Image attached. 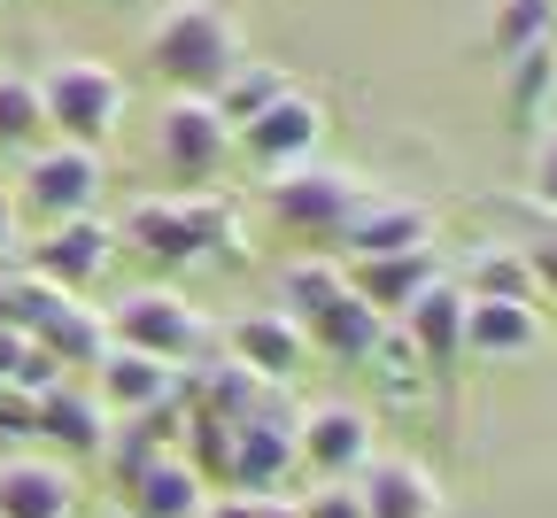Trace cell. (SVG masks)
<instances>
[{"label":"cell","instance_id":"cell-1","mask_svg":"<svg viewBox=\"0 0 557 518\" xmlns=\"http://www.w3.org/2000/svg\"><path fill=\"white\" fill-rule=\"evenodd\" d=\"M248 54H240V32L218 0H171V9L148 24V70L171 86V94H201L218 101V86L233 78Z\"/></svg>","mask_w":557,"mask_h":518},{"label":"cell","instance_id":"cell-2","mask_svg":"<svg viewBox=\"0 0 557 518\" xmlns=\"http://www.w3.org/2000/svg\"><path fill=\"white\" fill-rule=\"evenodd\" d=\"M124 248L156 256V263H201V256H233V209L218 194H148L124 209L116 225Z\"/></svg>","mask_w":557,"mask_h":518},{"label":"cell","instance_id":"cell-3","mask_svg":"<svg viewBox=\"0 0 557 518\" xmlns=\"http://www.w3.org/2000/svg\"><path fill=\"white\" fill-rule=\"evenodd\" d=\"M364 178L348 171V163H295V171H271L263 178V209H271V225L278 233H295V240H341V225L364 209Z\"/></svg>","mask_w":557,"mask_h":518},{"label":"cell","instance_id":"cell-4","mask_svg":"<svg viewBox=\"0 0 557 518\" xmlns=\"http://www.w3.org/2000/svg\"><path fill=\"white\" fill-rule=\"evenodd\" d=\"M32 86H39V109H47V139H70V147H94L101 156V139L124 124V78L94 54H62Z\"/></svg>","mask_w":557,"mask_h":518},{"label":"cell","instance_id":"cell-5","mask_svg":"<svg viewBox=\"0 0 557 518\" xmlns=\"http://www.w3.org/2000/svg\"><path fill=\"white\" fill-rule=\"evenodd\" d=\"M295 472H302V457H295V418L271 410V403H256L248 418L225 425L209 488H225V495H287Z\"/></svg>","mask_w":557,"mask_h":518},{"label":"cell","instance_id":"cell-6","mask_svg":"<svg viewBox=\"0 0 557 518\" xmlns=\"http://www.w3.org/2000/svg\"><path fill=\"white\" fill-rule=\"evenodd\" d=\"M101 318H109V341L116 348H139V356H156V363H201V348H209L201 310L186 303V294H171V286H124Z\"/></svg>","mask_w":557,"mask_h":518},{"label":"cell","instance_id":"cell-7","mask_svg":"<svg viewBox=\"0 0 557 518\" xmlns=\"http://www.w3.org/2000/svg\"><path fill=\"white\" fill-rule=\"evenodd\" d=\"M233 156V124L218 116V101H201V94H171L156 109V163L171 178H186V194H201L209 178L225 171Z\"/></svg>","mask_w":557,"mask_h":518},{"label":"cell","instance_id":"cell-8","mask_svg":"<svg viewBox=\"0 0 557 518\" xmlns=\"http://www.w3.org/2000/svg\"><path fill=\"white\" fill-rule=\"evenodd\" d=\"M16 194H24V209L47 217V225L86 217L101 201V156L94 147H70V139H47V147H32V156L16 163Z\"/></svg>","mask_w":557,"mask_h":518},{"label":"cell","instance_id":"cell-9","mask_svg":"<svg viewBox=\"0 0 557 518\" xmlns=\"http://www.w3.org/2000/svg\"><path fill=\"white\" fill-rule=\"evenodd\" d=\"M109 263H116V225H109L101 209L62 217V225H47V233L32 240V279H47V286H62V294H86Z\"/></svg>","mask_w":557,"mask_h":518},{"label":"cell","instance_id":"cell-10","mask_svg":"<svg viewBox=\"0 0 557 518\" xmlns=\"http://www.w3.org/2000/svg\"><path fill=\"white\" fill-rule=\"evenodd\" d=\"M295 457L310 480H357L372 465V410L357 403H318L295 418Z\"/></svg>","mask_w":557,"mask_h":518},{"label":"cell","instance_id":"cell-11","mask_svg":"<svg viewBox=\"0 0 557 518\" xmlns=\"http://www.w3.org/2000/svg\"><path fill=\"white\" fill-rule=\"evenodd\" d=\"M318 139H325V101L302 94V86H287L263 116H248V124L233 132V147H248V163H263V171H295V163H310Z\"/></svg>","mask_w":557,"mask_h":518},{"label":"cell","instance_id":"cell-12","mask_svg":"<svg viewBox=\"0 0 557 518\" xmlns=\"http://www.w3.org/2000/svg\"><path fill=\"white\" fill-rule=\"evenodd\" d=\"M178 380H186L178 363H156V356L109 341V356L94 363V403L109 418H148V410H171L178 403Z\"/></svg>","mask_w":557,"mask_h":518},{"label":"cell","instance_id":"cell-13","mask_svg":"<svg viewBox=\"0 0 557 518\" xmlns=\"http://www.w3.org/2000/svg\"><path fill=\"white\" fill-rule=\"evenodd\" d=\"M341 248H348V263L434 248V209L426 201H403V194H364V209L341 225Z\"/></svg>","mask_w":557,"mask_h":518},{"label":"cell","instance_id":"cell-14","mask_svg":"<svg viewBox=\"0 0 557 518\" xmlns=\"http://www.w3.org/2000/svg\"><path fill=\"white\" fill-rule=\"evenodd\" d=\"M465 303H472V294H465L457 279H434V286L395 318V333L410 341V356L426 363V372H457V363H465Z\"/></svg>","mask_w":557,"mask_h":518},{"label":"cell","instance_id":"cell-15","mask_svg":"<svg viewBox=\"0 0 557 518\" xmlns=\"http://www.w3.org/2000/svg\"><path fill=\"white\" fill-rule=\"evenodd\" d=\"M0 518H78V472L62 457H0Z\"/></svg>","mask_w":557,"mask_h":518},{"label":"cell","instance_id":"cell-16","mask_svg":"<svg viewBox=\"0 0 557 518\" xmlns=\"http://www.w3.org/2000/svg\"><path fill=\"white\" fill-rule=\"evenodd\" d=\"M109 425H116V418L94 403V387H70V380H62V387L32 395V433L54 441L62 457H101V449H109Z\"/></svg>","mask_w":557,"mask_h":518},{"label":"cell","instance_id":"cell-17","mask_svg":"<svg viewBox=\"0 0 557 518\" xmlns=\"http://www.w3.org/2000/svg\"><path fill=\"white\" fill-rule=\"evenodd\" d=\"M364 518H442V480L418 465V457H372L357 472Z\"/></svg>","mask_w":557,"mask_h":518},{"label":"cell","instance_id":"cell-18","mask_svg":"<svg viewBox=\"0 0 557 518\" xmlns=\"http://www.w3.org/2000/svg\"><path fill=\"white\" fill-rule=\"evenodd\" d=\"M302 341H310L318 356H333V363H372V348L387 341V318L364 303L357 286H341L318 318H302Z\"/></svg>","mask_w":557,"mask_h":518},{"label":"cell","instance_id":"cell-19","mask_svg":"<svg viewBox=\"0 0 557 518\" xmlns=\"http://www.w3.org/2000/svg\"><path fill=\"white\" fill-rule=\"evenodd\" d=\"M32 348L54 356L62 372H70V363H86V372H94V363L109 356V318L94 303H78V294H54V303L32 318Z\"/></svg>","mask_w":557,"mask_h":518},{"label":"cell","instance_id":"cell-20","mask_svg":"<svg viewBox=\"0 0 557 518\" xmlns=\"http://www.w3.org/2000/svg\"><path fill=\"white\" fill-rule=\"evenodd\" d=\"M124 510L132 518H201L209 510V480L186 465V449L156 457V465H139L124 480Z\"/></svg>","mask_w":557,"mask_h":518},{"label":"cell","instance_id":"cell-21","mask_svg":"<svg viewBox=\"0 0 557 518\" xmlns=\"http://www.w3.org/2000/svg\"><path fill=\"white\" fill-rule=\"evenodd\" d=\"M302 356H310V341H302V325L287 310H248L233 325V363L248 380H295Z\"/></svg>","mask_w":557,"mask_h":518},{"label":"cell","instance_id":"cell-22","mask_svg":"<svg viewBox=\"0 0 557 518\" xmlns=\"http://www.w3.org/2000/svg\"><path fill=\"white\" fill-rule=\"evenodd\" d=\"M542 348V310L534 303H465V356L472 363H511Z\"/></svg>","mask_w":557,"mask_h":518},{"label":"cell","instance_id":"cell-23","mask_svg":"<svg viewBox=\"0 0 557 518\" xmlns=\"http://www.w3.org/2000/svg\"><path fill=\"white\" fill-rule=\"evenodd\" d=\"M442 279V256L434 248H410V256H372V263H357V271H348V286H357L364 294V303L395 325L410 303H418V294H426Z\"/></svg>","mask_w":557,"mask_h":518},{"label":"cell","instance_id":"cell-24","mask_svg":"<svg viewBox=\"0 0 557 518\" xmlns=\"http://www.w3.org/2000/svg\"><path fill=\"white\" fill-rule=\"evenodd\" d=\"M32 147H47V109H39V86L16 78V70H0V156H32Z\"/></svg>","mask_w":557,"mask_h":518},{"label":"cell","instance_id":"cell-25","mask_svg":"<svg viewBox=\"0 0 557 518\" xmlns=\"http://www.w3.org/2000/svg\"><path fill=\"white\" fill-rule=\"evenodd\" d=\"M465 294H480V303H542V279H534L527 248H480Z\"/></svg>","mask_w":557,"mask_h":518},{"label":"cell","instance_id":"cell-26","mask_svg":"<svg viewBox=\"0 0 557 518\" xmlns=\"http://www.w3.org/2000/svg\"><path fill=\"white\" fill-rule=\"evenodd\" d=\"M341 286H348V271H341L333 256H302V263L278 271V310H287V318L302 325V318H318V310L333 303Z\"/></svg>","mask_w":557,"mask_h":518},{"label":"cell","instance_id":"cell-27","mask_svg":"<svg viewBox=\"0 0 557 518\" xmlns=\"http://www.w3.org/2000/svg\"><path fill=\"white\" fill-rule=\"evenodd\" d=\"M287 86H295V78H287V70H271V62H240V70H233V78L218 86V116H225V124L240 132L248 116H263V109H271L278 94H287Z\"/></svg>","mask_w":557,"mask_h":518},{"label":"cell","instance_id":"cell-28","mask_svg":"<svg viewBox=\"0 0 557 518\" xmlns=\"http://www.w3.org/2000/svg\"><path fill=\"white\" fill-rule=\"evenodd\" d=\"M527 47H557V0H496V54H527Z\"/></svg>","mask_w":557,"mask_h":518},{"label":"cell","instance_id":"cell-29","mask_svg":"<svg viewBox=\"0 0 557 518\" xmlns=\"http://www.w3.org/2000/svg\"><path fill=\"white\" fill-rule=\"evenodd\" d=\"M549 94H557V47H527V54H511V116L534 124V116L549 109Z\"/></svg>","mask_w":557,"mask_h":518},{"label":"cell","instance_id":"cell-30","mask_svg":"<svg viewBox=\"0 0 557 518\" xmlns=\"http://www.w3.org/2000/svg\"><path fill=\"white\" fill-rule=\"evenodd\" d=\"M295 518H364V495H357V480H318L295 503Z\"/></svg>","mask_w":557,"mask_h":518},{"label":"cell","instance_id":"cell-31","mask_svg":"<svg viewBox=\"0 0 557 518\" xmlns=\"http://www.w3.org/2000/svg\"><path fill=\"white\" fill-rule=\"evenodd\" d=\"M201 518H295V495H209Z\"/></svg>","mask_w":557,"mask_h":518},{"label":"cell","instance_id":"cell-32","mask_svg":"<svg viewBox=\"0 0 557 518\" xmlns=\"http://www.w3.org/2000/svg\"><path fill=\"white\" fill-rule=\"evenodd\" d=\"M527 186H534V201L557 217V124H549V132H534V163H527Z\"/></svg>","mask_w":557,"mask_h":518},{"label":"cell","instance_id":"cell-33","mask_svg":"<svg viewBox=\"0 0 557 518\" xmlns=\"http://www.w3.org/2000/svg\"><path fill=\"white\" fill-rule=\"evenodd\" d=\"M24 356H32V333H16V325H0V387H9V380L24 372Z\"/></svg>","mask_w":557,"mask_h":518},{"label":"cell","instance_id":"cell-34","mask_svg":"<svg viewBox=\"0 0 557 518\" xmlns=\"http://www.w3.org/2000/svg\"><path fill=\"white\" fill-rule=\"evenodd\" d=\"M9 248H16V194L0 186V256H9Z\"/></svg>","mask_w":557,"mask_h":518},{"label":"cell","instance_id":"cell-35","mask_svg":"<svg viewBox=\"0 0 557 518\" xmlns=\"http://www.w3.org/2000/svg\"><path fill=\"white\" fill-rule=\"evenodd\" d=\"M0 325H16V271H0ZM24 333V325H16Z\"/></svg>","mask_w":557,"mask_h":518},{"label":"cell","instance_id":"cell-36","mask_svg":"<svg viewBox=\"0 0 557 518\" xmlns=\"http://www.w3.org/2000/svg\"><path fill=\"white\" fill-rule=\"evenodd\" d=\"M116 518H132V510H116Z\"/></svg>","mask_w":557,"mask_h":518}]
</instances>
